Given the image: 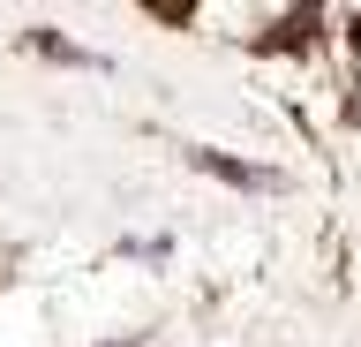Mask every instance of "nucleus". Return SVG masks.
I'll list each match as a JSON object with an SVG mask.
<instances>
[{"instance_id":"1","label":"nucleus","mask_w":361,"mask_h":347,"mask_svg":"<svg viewBox=\"0 0 361 347\" xmlns=\"http://www.w3.org/2000/svg\"><path fill=\"white\" fill-rule=\"evenodd\" d=\"M180 166H196V174H211V182H226V189H248V196H279V189H286L279 166L241 159V151H219V143H180Z\"/></svg>"},{"instance_id":"2","label":"nucleus","mask_w":361,"mask_h":347,"mask_svg":"<svg viewBox=\"0 0 361 347\" xmlns=\"http://www.w3.org/2000/svg\"><path fill=\"white\" fill-rule=\"evenodd\" d=\"M23 53H38V61H61V69H98V53L75 46L68 30H23Z\"/></svg>"},{"instance_id":"3","label":"nucleus","mask_w":361,"mask_h":347,"mask_svg":"<svg viewBox=\"0 0 361 347\" xmlns=\"http://www.w3.org/2000/svg\"><path fill=\"white\" fill-rule=\"evenodd\" d=\"M106 347H135V340H106Z\"/></svg>"}]
</instances>
